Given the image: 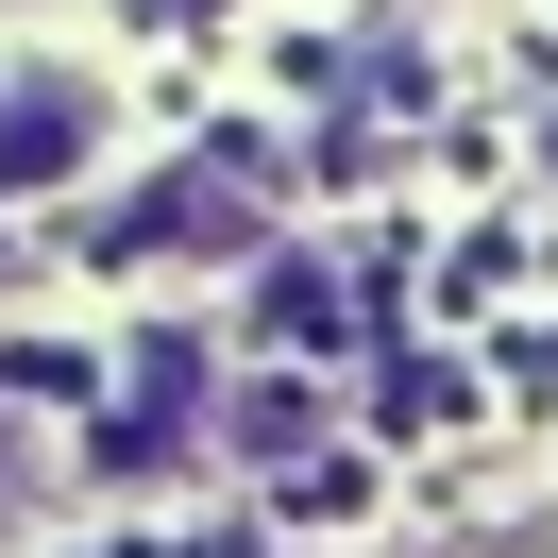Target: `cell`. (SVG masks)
Listing matches in <instances>:
<instances>
[{"label": "cell", "mask_w": 558, "mask_h": 558, "mask_svg": "<svg viewBox=\"0 0 558 558\" xmlns=\"http://www.w3.org/2000/svg\"><path fill=\"white\" fill-rule=\"evenodd\" d=\"M153 17H204V0H153Z\"/></svg>", "instance_id": "obj_2"}, {"label": "cell", "mask_w": 558, "mask_h": 558, "mask_svg": "<svg viewBox=\"0 0 558 558\" xmlns=\"http://www.w3.org/2000/svg\"><path fill=\"white\" fill-rule=\"evenodd\" d=\"M102 153V85L85 69H0V186H51Z\"/></svg>", "instance_id": "obj_1"}]
</instances>
